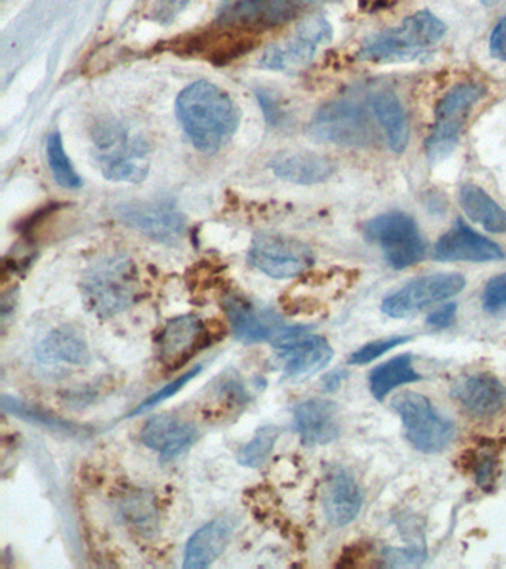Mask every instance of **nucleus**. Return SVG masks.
Returning a JSON list of instances; mask_svg holds the SVG:
<instances>
[{
	"label": "nucleus",
	"mask_w": 506,
	"mask_h": 569,
	"mask_svg": "<svg viewBox=\"0 0 506 569\" xmlns=\"http://www.w3.org/2000/svg\"><path fill=\"white\" fill-rule=\"evenodd\" d=\"M284 373L292 381H305L331 362L335 351L326 338L314 336L306 327H291L272 345Z\"/></svg>",
	"instance_id": "obj_12"
},
{
	"label": "nucleus",
	"mask_w": 506,
	"mask_h": 569,
	"mask_svg": "<svg viewBox=\"0 0 506 569\" xmlns=\"http://www.w3.org/2000/svg\"><path fill=\"white\" fill-rule=\"evenodd\" d=\"M393 408L401 418L408 442L425 453L446 449L455 438V425L434 408L428 398L415 391L395 396Z\"/></svg>",
	"instance_id": "obj_6"
},
{
	"label": "nucleus",
	"mask_w": 506,
	"mask_h": 569,
	"mask_svg": "<svg viewBox=\"0 0 506 569\" xmlns=\"http://www.w3.org/2000/svg\"><path fill=\"white\" fill-rule=\"evenodd\" d=\"M176 111L186 136L201 153H217L228 144L239 124V110L232 98L206 80L180 92Z\"/></svg>",
	"instance_id": "obj_1"
},
{
	"label": "nucleus",
	"mask_w": 506,
	"mask_h": 569,
	"mask_svg": "<svg viewBox=\"0 0 506 569\" xmlns=\"http://www.w3.org/2000/svg\"><path fill=\"white\" fill-rule=\"evenodd\" d=\"M452 396L470 413L492 417L506 405V387L492 373H466L456 378Z\"/></svg>",
	"instance_id": "obj_17"
},
{
	"label": "nucleus",
	"mask_w": 506,
	"mask_h": 569,
	"mask_svg": "<svg viewBox=\"0 0 506 569\" xmlns=\"http://www.w3.org/2000/svg\"><path fill=\"white\" fill-rule=\"evenodd\" d=\"M3 412L11 413L20 420L30 422V425L43 427V429L57 431V433L72 436V438H86L90 435L87 427L75 425L72 421L65 420L56 413L46 411L43 408L34 407L23 400L2 396Z\"/></svg>",
	"instance_id": "obj_27"
},
{
	"label": "nucleus",
	"mask_w": 506,
	"mask_h": 569,
	"mask_svg": "<svg viewBox=\"0 0 506 569\" xmlns=\"http://www.w3.org/2000/svg\"><path fill=\"white\" fill-rule=\"evenodd\" d=\"M189 2L190 0H153V18L159 22H170Z\"/></svg>",
	"instance_id": "obj_36"
},
{
	"label": "nucleus",
	"mask_w": 506,
	"mask_h": 569,
	"mask_svg": "<svg viewBox=\"0 0 506 569\" xmlns=\"http://www.w3.org/2000/svg\"><path fill=\"white\" fill-rule=\"evenodd\" d=\"M483 307L488 313H499L506 309V273L488 280L483 291Z\"/></svg>",
	"instance_id": "obj_35"
},
{
	"label": "nucleus",
	"mask_w": 506,
	"mask_h": 569,
	"mask_svg": "<svg viewBox=\"0 0 506 569\" xmlns=\"http://www.w3.org/2000/svg\"><path fill=\"white\" fill-rule=\"evenodd\" d=\"M95 159L106 180L140 182L148 177L150 147L141 136H131L117 122H103L92 136Z\"/></svg>",
	"instance_id": "obj_4"
},
{
	"label": "nucleus",
	"mask_w": 506,
	"mask_h": 569,
	"mask_svg": "<svg viewBox=\"0 0 506 569\" xmlns=\"http://www.w3.org/2000/svg\"><path fill=\"white\" fill-rule=\"evenodd\" d=\"M207 329L194 315L170 320L159 338V358L168 369L180 368L206 342Z\"/></svg>",
	"instance_id": "obj_18"
},
{
	"label": "nucleus",
	"mask_w": 506,
	"mask_h": 569,
	"mask_svg": "<svg viewBox=\"0 0 506 569\" xmlns=\"http://www.w3.org/2000/svg\"><path fill=\"white\" fill-rule=\"evenodd\" d=\"M48 163H50L52 176L61 187L69 190L81 189L82 178L75 171L73 163L70 162L66 153L63 138L60 132H52L47 142Z\"/></svg>",
	"instance_id": "obj_30"
},
{
	"label": "nucleus",
	"mask_w": 506,
	"mask_h": 569,
	"mask_svg": "<svg viewBox=\"0 0 506 569\" xmlns=\"http://www.w3.org/2000/svg\"><path fill=\"white\" fill-rule=\"evenodd\" d=\"M259 100L261 109L265 110L268 119L272 120L274 123L279 122V120H281V110H279V107L277 102H275L274 98L269 97V93L260 92Z\"/></svg>",
	"instance_id": "obj_39"
},
{
	"label": "nucleus",
	"mask_w": 506,
	"mask_h": 569,
	"mask_svg": "<svg viewBox=\"0 0 506 569\" xmlns=\"http://www.w3.org/2000/svg\"><path fill=\"white\" fill-rule=\"evenodd\" d=\"M310 133L319 141L346 147H364L373 141L367 111L353 100L327 102L314 116Z\"/></svg>",
	"instance_id": "obj_9"
},
{
	"label": "nucleus",
	"mask_w": 506,
	"mask_h": 569,
	"mask_svg": "<svg viewBox=\"0 0 506 569\" xmlns=\"http://www.w3.org/2000/svg\"><path fill=\"white\" fill-rule=\"evenodd\" d=\"M346 376H348V373H346V371H333V372L328 373V376L326 378H324V381H323L324 389H326L328 391H335V390L339 389V387L341 386V382H344L346 380Z\"/></svg>",
	"instance_id": "obj_40"
},
{
	"label": "nucleus",
	"mask_w": 506,
	"mask_h": 569,
	"mask_svg": "<svg viewBox=\"0 0 506 569\" xmlns=\"http://www.w3.org/2000/svg\"><path fill=\"white\" fill-rule=\"evenodd\" d=\"M248 261L270 278L290 279L308 271L314 264V256L308 244L300 240L259 233L252 239Z\"/></svg>",
	"instance_id": "obj_10"
},
{
	"label": "nucleus",
	"mask_w": 506,
	"mask_h": 569,
	"mask_svg": "<svg viewBox=\"0 0 506 569\" xmlns=\"http://www.w3.org/2000/svg\"><path fill=\"white\" fill-rule=\"evenodd\" d=\"M421 380V376L413 365L411 355H399L379 365L370 373V391L373 398L384 400L390 391L411 382Z\"/></svg>",
	"instance_id": "obj_28"
},
{
	"label": "nucleus",
	"mask_w": 506,
	"mask_h": 569,
	"mask_svg": "<svg viewBox=\"0 0 506 569\" xmlns=\"http://www.w3.org/2000/svg\"><path fill=\"white\" fill-rule=\"evenodd\" d=\"M331 38V26L326 18H309L290 38L270 44L261 57L260 66L282 73H300L312 62L319 44L330 42Z\"/></svg>",
	"instance_id": "obj_8"
},
{
	"label": "nucleus",
	"mask_w": 506,
	"mask_h": 569,
	"mask_svg": "<svg viewBox=\"0 0 506 569\" xmlns=\"http://www.w3.org/2000/svg\"><path fill=\"white\" fill-rule=\"evenodd\" d=\"M234 525L228 519L211 520L190 537L185 551L186 569L208 568L228 547Z\"/></svg>",
	"instance_id": "obj_23"
},
{
	"label": "nucleus",
	"mask_w": 506,
	"mask_h": 569,
	"mask_svg": "<svg viewBox=\"0 0 506 569\" xmlns=\"http://www.w3.org/2000/svg\"><path fill=\"white\" fill-rule=\"evenodd\" d=\"M411 340L413 337L410 336H394L367 342V345L363 346L361 349H358L357 351H354L353 355H350L348 362L350 365L371 363L373 360L379 359L380 356L389 353L390 350L397 349V347L406 345V342Z\"/></svg>",
	"instance_id": "obj_33"
},
{
	"label": "nucleus",
	"mask_w": 506,
	"mask_h": 569,
	"mask_svg": "<svg viewBox=\"0 0 506 569\" xmlns=\"http://www.w3.org/2000/svg\"><path fill=\"white\" fill-rule=\"evenodd\" d=\"M434 258L444 262H488L504 260L505 253L499 244L484 238L459 218L435 243Z\"/></svg>",
	"instance_id": "obj_16"
},
{
	"label": "nucleus",
	"mask_w": 506,
	"mask_h": 569,
	"mask_svg": "<svg viewBox=\"0 0 506 569\" xmlns=\"http://www.w3.org/2000/svg\"><path fill=\"white\" fill-rule=\"evenodd\" d=\"M456 313L457 306L455 302H450V305L434 310L433 313L428 316V319H426V323H428L430 328L437 329V331H443V329L450 328L452 325L455 323Z\"/></svg>",
	"instance_id": "obj_37"
},
{
	"label": "nucleus",
	"mask_w": 506,
	"mask_h": 569,
	"mask_svg": "<svg viewBox=\"0 0 506 569\" xmlns=\"http://www.w3.org/2000/svg\"><path fill=\"white\" fill-rule=\"evenodd\" d=\"M486 7H496L497 3L500 2V0H482Z\"/></svg>",
	"instance_id": "obj_41"
},
{
	"label": "nucleus",
	"mask_w": 506,
	"mask_h": 569,
	"mask_svg": "<svg viewBox=\"0 0 506 569\" xmlns=\"http://www.w3.org/2000/svg\"><path fill=\"white\" fill-rule=\"evenodd\" d=\"M490 56L499 61H506V17L502 18L490 36Z\"/></svg>",
	"instance_id": "obj_38"
},
{
	"label": "nucleus",
	"mask_w": 506,
	"mask_h": 569,
	"mask_svg": "<svg viewBox=\"0 0 506 569\" xmlns=\"http://www.w3.org/2000/svg\"><path fill=\"white\" fill-rule=\"evenodd\" d=\"M292 426L306 447H321L339 438L340 426L337 407L331 400L309 399L297 405Z\"/></svg>",
	"instance_id": "obj_19"
},
{
	"label": "nucleus",
	"mask_w": 506,
	"mask_h": 569,
	"mask_svg": "<svg viewBox=\"0 0 506 569\" xmlns=\"http://www.w3.org/2000/svg\"><path fill=\"white\" fill-rule=\"evenodd\" d=\"M465 287L466 280L459 273L421 276L386 297L381 302V311L394 319L410 318L426 307L456 297Z\"/></svg>",
	"instance_id": "obj_11"
},
{
	"label": "nucleus",
	"mask_w": 506,
	"mask_h": 569,
	"mask_svg": "<svg viewBox=\"0 0 506 569\" xmlns=\"http://www.w3.org/2000/svg\"><path fill=\"white\" fill-rule=\"evenodd\" d=\"M37 358L43 365H72L90 362L91 353L86 338L70 327H60L48 333L37 347Z\"/></svg>",
	"instance_id": "obj_24"
},
{
	"label": "nucleus",
	"mask_w": 506,
	"mask_h": 569,
	"mask_svg": "<svg viewBox=\"0 0 506 569\" xmlns=\"http://www.w3.org/2000/svg\"><path fill=\"white\" fill-rule=\"evenodd\" d=\"M368 104H370L377 122L384 128L390 149L395 153H404L408 140H410V124H408V116L399 98L394 92L379 91L371 93Z\"/></svg>",
	"instance_id": "obj_25"
},
{
	"label": "nucleus",
	"mask_w": 506,
	"mask_h": 569,
	"mask_svg": "<svg viewBox=\"0 0 506 569\" xmlns=\"http://www.w3.org/2000/svg\"><path fill=\"white\" fill-rule=\"evenodd\" d=\"M224 306L235 337L246 345L275 342L291 328L277 311L241 293H228Z\"/></svg>",
	"instance_id": "obj_13"
},
{
	"label": "nucleus",
	"mask_w": 506,
	"mask_h": 569,
	"mask_svg": "<svg viewBox=\"0 0 506 569\" xmlns=\"http://www.w3.org/2000/svg\"><path fill=\"white\" fill-rule=\"evenodd\" d=\"M459 202L466 216L490 233H506V211L490 196L475 184H465L459 191Z\"/></svg>",
	"instance_id": "obj_26"
},
{
	"label": "nucleus",
	"mask_w": 506,
	"mask_h": 569,
	"mask_svg": "<svg viewBox=\"0 0 506 569\" xmlns=\"http://www.w3.org/2000/svg\"><path fill=\"white\" fill-rule=\"evenodd\" d=\"M275 176L299 186H314L328 180L335 172V163L326 156L312 151H295L275 156L269 163Z\"/></svg>",
	"instance_id": "obj_22"
},
{
	"label": "nucleus",
	"mask_w": 506,
	"mask_h": 569,
	"mask_svg": "<svg viewBox=\"0 0 506 569\" xmlns=\"http://www.w3.org/2000/svg\"><path fill=\"white\" fill-rule=\"evenodd\" d=\"M281 433L282 430L278 426L260 427L256 431L255 438L239 449L237 456L239 465L250 467V469L264 466L269 460Z\"/></svg>",
	"instance_id": "obj_31"
},
{
	"label": "nucleus",
	"mask_w": 506,
	"mask_h": 569,
	"mask_svg": "<svg viewBox=\"0 0 506 569\" xmlns=\"http://www.w3.org/2000/svg\"><path fill=\"white\" fill-rule=\"evenodd\" d=\"M118 218L139 233L166 244L180 242L186 233L183 213L167 200L122 204L118 208Z\"/></svg>",
	"instance_id": "obj_14"
},
{
	"label": "nucleus",
	"mask_w": 506,
	"mask_h": 569,
	"mask_svg": "<svg viewBox=\"0 0 506 569\" xmlns=\"http://www.w3.org/2000/svg\"><path fill=\"white\" fill-rule=\"evenodd\" d=\"M497 452L495 448L488 447V445H482V448L477 449L474 453L473 460H470V470L479 488L488 489L495 485L497 473Z\"/></svg>",
	"instance_id": "obj_32"
},
{
	"label": "nucleus",
	"mask_w": 506,
	"mask_h": 569,
	"mask_svg": "<svg viewBox=\"0 0 506 569\" xmlns=\"http://www.w3.org/2000/svg\"><path fill=\"white\" fill-rule=\"evenodd\" d=\"M364 238L385 253L395 270L408 269L425 258L426 242L413 217L393 211L371 218L364 226Z\"/></svg>",
	"instance_id": "obj_5"
},
{
	"label": "nucleus",
	"mask_w": 506,
	"mask_h": 569,
	"mask_svg": "<svg viewBox=\"0 0 506 569\" xmlns=\"http://www.w3.org/2000/svg\"><path fill=\"white\" fill-rule=\"evenodd\" d=\"M310 0H230L221 22L256 31L292 20Z\"/></svg>",
	"instance_id": "obj_15"
},
{
	"label": "nucleus",
	"mask_w": 506,
	"mask_h": 569,
	"mask_svg": "<svg viewBox=\"0 0 506 569\" xmlns=\"http://www.w3.org/2000/svg\"><path fill=\"white\" fill-rule=\"evenodd\" d=\"M201 371V365H198V367L195 368H190V371L183 373V376L177 378V380L171 381L170 385L163 386L162 389L157 391V393L150 396V398L146 399L145 402H141L139 407L135 409V411L128 413L127 417L140 416V413L150 411V409L157 407V405L166 402V400L179 393V391L183 389L188 382L192 381L195 377L199 376V372Z\"/></svg>",
	"instance_id": "obj_34"
},
{
	"label": "nucleus",
	"mask_w": 506,
	"mask_h": 569,
	"mask_svg": "<svg viewBox=\"0 0 506 569\" xmlns=\"http://www.w3.org/2000/svg\"><path fill=\"white\" fill-rule=\"evenodd\" d=\"M137 292L139 271L126 256L101 258L83 274V301L101 319L113 318L135 305Z\"/></svg>",
	"instance_id": "obj_3"
},
{
	"label": "nucleus",
	"mask_w": 506,
	"mask_h": 569,
	"mask_svg": "<svg viewBox=\"0 0 506 569\" xmlns=\"http://www.w3.org/2000/svg\"><path fill=\"white\" fill-rule=\"evenodd\" d=\"M198 429L192 422L175 416L150 418L141 430V442L152 451L161 453L163 460H171L192 447Z\"/></svg>",
	"instance_id": "obj_21"
},
{
	"label": "nucleus",
	"mask_w": 506,
	"mask_h": 569,
	"mask_svg": "<svg viewBox=\"0 0 506 569\" xmlns=\"http://www.w3.org/2000/svg\"><path fill=\"white\" fill-rule=\"evenodd\" d=\"M121 513L141 536H153L159 527V516L153 497L149 492L136 491L123 497Z\"/></svg>",
	"instance_id": "obj_29"
},
{
	"label": "nucleus",
	"mask_w": 506,
	"mask_h": 569,
	"mask_svg": "<svg viewBox=\"0 0 506 569\" xmlns=\"http://www.w3.org/2000/svg\"><path fill=\"white\" fill-rule=\"evenodd\" d=\"M483 96L482 84L460 83L439 100L435 109L433 132L426 140V154L430 162L437 163L455 150L466 116Z\"/></svg>",
	"instance_id": "obj_7"
},
{
	"label": "nucleus",
	"mask_w": 506,
	"mask_h": 569,
	"mask_svg": "<svg viewBox=\"0 0 506 569\" xmlns=\"http://www.w3.org/2000/svg\"><path fill=\"white\" fill-rule=\"evenodd\" d=\"M323 501L328 522L335 527H346L357 519L361 510V489L348 470L335 467L327 475Z\"/></svg>",
	"instance_id": "obj_20"
},
{
	"label": "nucleus",
	"mask_w": 506,
	"mask_h": 569,
	"mask_svg": "<svg viewBox=\"0 0 506 569\" xmlns=\"http://www.w3.org/2000/svg\"><path fill=\"white\" fill-rule=\"evenodd\" d=\"M447 27L433 12L419 11L407 17L395 29L368 38L358 57L377 64L420 60L430 56L446 36Z\"/></svg>",
	"instance_id": "obj_2"
}]
</instances>
